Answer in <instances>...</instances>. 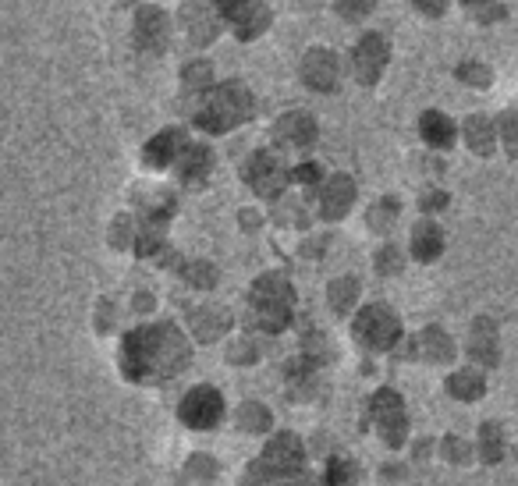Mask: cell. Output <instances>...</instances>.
<instances>
[{
    "instance_id": "1",
    "label": "cell",
    "mask_w": 518,
    "mask_h": 486,
    "mask_svg": "<svg viewBox=\"0 0 518 486\" xmlns=\"http://www.w3.org/2000/svg\"><path fill=\"white\" fill-rule=\"evenodd\" d=\"M192 362L189 334L171 320L139 323L121 338L118 369L121 377L135 387H160L167 380L181 377Z\"/></svg>"
},
{
    "instance_id": "2",
    "label": "cell",
    "mask_w": 518,
    "mask_h": 486,
    "mask_svg": "<svg viewBox=\"0 0 518 486\" xmlns=\"http://www.w3.org/2000/svg\"><path fill=\"white\" fill-rule=\"evenodd\" d=\"M295 309H299L295 284L284 274H277V270L259 274L249 284V291H245V320H249V330L267 334V338H274V334L291 327Z\"/></svg>"
},
{
    "instance_id": "3",
    "label": "cell",
    "mask_w": 518,
    "mask_h": 486,
    "mask_svg": "<svg viewBox=\"0 0 518 486\" xmlns=\"http://www.w3.org/2000/svg\"><path fill=\"white\" fill-rule=\"evenodd\" d=\"M252 110H256V100L242 82H217V86L199 93L192 125L206 135H224L245 125L252 118Z\"/></svg>"
},
{
    "instance_id": "4",
    "label": "cell",
    "mask_w": 518,
    "mask_h": 486,
    "mask_svg": "<svg viewBox=\"0 0 518 486\" xmlns=\"http://www.w3.org/2000/svg\"><path fill=\"white\" fill-rule=\"evenodd\" d=\"M366 430H373V437L391 451L409 444V408H405V398L394 387H377L369 394Z\"/></svg>"
},
{
    "instance_id": "5",
    "label": "cell",
    "mask_w": 518,
    "mask_h": 486,
    "mask_svg": "<svg viewBox=\"0 0 518 486\" xmlns=\"http://www.w3.org/2000/svg\"><path fill=\"white\" fill-rule=\"evenodd\" d=\"M401 334H405L401 316L387 302H369L355 309L352 338L362 352H394L401 345Z\"/></svg>"
},
{
    "instance_id": "6",
    "label": "cell",
    "mask_w": 518,
    "mask_h": 486,
    "mask_svg": "<svg viewBox=\"0 0 518 486\" xmlns=\"http://www.w3.org/2000/svg\"><path fill=\"white\" fill-rule=\"evenodd\" d=\"M224 412H228V405H224V394H220L213 384L189 387V391L181 394V401H178L181 426H189V430H196V433L217 430V426L224 423Z\"/></svg>"
},
{
    "instance_id": "7",
    "label": "cell",
    "mask_w": 518,
    "mask_h": 486,
    "mask_svg": "<svg viewBox=\"0 0 518 486\" xmlns=\"http://www.w3.org/2000/svg\"><path fill=\"white\" fill-rule=\"evenodd\" d=\"M242 181L259 199H281L284 189L291 185V171L274 149H256L242 164Z\"/></svg>"
},
{
    "instance_id": "8",
    "label": "cell",
    "mask_w": 518,
    "mask_h": 486,
    "mask_svg": "<svg viewBox=\"0 0 518 486\" xmlns=\"http://www.w3.org/2000/svg\"><path fill=\"white\" fill-rule=\"evenodd\" d=\"M252 462L270 476H302V472H309V451L299 433H274Z\"/></svg>"
},
{
    "instance_id": "9",
    "label": "cell",
    "mask_w": 518,
    "mask_h": 486,
    "mask_svg": "<svg viewBox=\"0 0 518 486\" xmlns=\"http://www.w3.org/2000/svg\"><path fill=\"white\" fill-rule=\"evenodd\" d=\"M224 25L235 32L238 40H259L270 29V8L263 0H217Z\"/></svg>"
},
{
    "instance_id": "10",
    "label": "cell",
    "mask_w": 518,
    "mask_h": 486,
    "mask_svg": "<svg viewBox=\"0 0 518 486\" xmlns=\"http://www.w3.org/2000/svg\"><path fill=\"white\" fill-rule=\"evenodd\" d=\"M178 22L189 36L192 47H206L220 36V4L217 0H181V11H178Z\"/></svg>"
},
{
    "instance_id": "11",
    "label": "cell",
    "mask_w": 518,
    "mask_h": 486,
    "mask_svg": "<svg viewBox=\"0 0 518 486\" xmlns=\"http://www.w3.org/2000/svg\"><path fill=\"white\" fill-rule=\"evenodd\" d=\"M387 61H391V47H387V40L380 36V32H369V36H362L359 43H355L352 50V75L359 86H377L380 75H384Z\"/></svg>"
},
{
    "instance_id": "12",
    "label": "cell",
    "mask_w": 518,
    "mask_h": 486,
    "mask_svg": "<svg viewBox=\"0 0 518 486\" xmlns=\"http://www.w3.org/2000/svg\"><path fill=\"white\" fill-rule=\"evenodd\" d=\"M355 196H359V189H355L352 174H330L316 192V213L323 220H345L355 206Z\"/></svg>"
},
{
    "instance_id": "13",
    "label": "cell",
    "mask_w": 518,
    "mask_h": 486,
    "mask_svg": "<svg viewBox=\"0 0 518 486\" xmlns=\"http://www.w3.org/2000/svg\"><path fill=\"white\" fill-rule=\"evenodd\" d=\"M132 40L135 47L146 50V54H164L167 40H171V18L160 8H139L135 11Z\"/></svg>"
},
{
    "instance_id": "14",
    "label": "cell",
    "mask_w": 518,
    "mask_h": 486,
    "mask_svg": "<svg viewBox=\"0 0 518 486\" xmlns=\"http://www.w3.org/2000/svg\"><path fill=\"white\" fill-rule=\"evenodd\" d=\"M316 121L313 114H306V110H288L284 118L274 121V142L281 149H291V153H302V149H309L316 142Z\"/></svg>"
},
{
    "instance_id": "15",
    "label": "cell",
    "mask_w": 518,
    "mask_h": 486,
    "mask_svg": "<svg viewBox=\"0 0 518 486\" xmlns=\"http://www.w3.org/2000/svg\"><path fill=\"white\" fill-rule=\"evenodd\" d=\"M465 355L483 369H490V366L501 362V334H497L494 320H487V316L472 320L469 338H465Z\"/></svg>"
},
{
    "instance_id": "16",
    "label": "cell",
    "mask_w": 518,
    "mask_h": 486,
    "mask_svg": "<svg viewBox=\"0 0 518 486\" xmlns=\"http://www.w3.org/2000/svg\"><path fill=\"white\" fill-rule=\"evenodd\" d=\"M302 82H306L313 93H330V89L338 86V75H341V64L338 54L327 47H313L306 57H302Z\"/></svg>"
},
{
    "instance_id": "17",
    "label": "cell",
    "mask_w": 518,
    "mask_h": 486,
    "mask_svg": "<svg viewBox=\"0 0 518 486\" xmlns=\"http://www.w3.org/2000/svg\"><path fill=\"white\" fill-rule=\"evenodd\" d=\"M185 142H189V135L181 132V128H164V132H157L142 146V167H150V171H171V167L178 164Z\"/></svg>"
},
{
    "instance_id": "18",
    "label": "cell",
    "mask_w": 518,
    "mask_h": 486,
    "mask_svg": "<svg viewBox=\"0 0 518 486\" xmlns=\"http://www.w3.org/2000/svg\"><path fill=\"white\" fill-rule=\"evenodd\" d=\"M231 330V313L217 302H203V306L189 309V334L199 345H213Z\"/></svg>"
},
{
    "instance_id": "19",
    "label": "cell",
    "mask_w": 518,
    "mask_h": 486,
    "mask_svg": "<svg viewBox=\"0 0 518 486\" xmlns=\"http://www.w3.org/2000/svg\"><path fill=\"white\" fill-rule=\"evenodd\" d=\"M174 178L181 181V185H189V189H199V185H206V178L213 174V153L210 146H203V142H185V149H181L178 164L171 167Z\"/></svg>"
},
{
    "instance_id": "20",
    "label": "cell",
    "mask_w": 518,
    "mask_h": 486,
    "mask_svg": "<svg viewBox=\"0 0 518 486\" xmlns=\"http://www.w3.org/2000/svg\"><path fill=\"white\" fill-rule=\"evenodd\" d=\"M444 249H448V235H444V228H440L433 217L419 220L409 235L412 259H416V263H437V259L444 256Z\"/></svg>"
},
{
    "instance_id": "21",
    "label": "cell",
    "mask_w": 518,
    "mask_h": 486,
    "mask_svg": "<svg viewBox=\"0 0 518 486\" xmlns=\"http://www.w3.org/2000/svg\"><path fill=\"white\" fill-rule=\"evenodd\" d=\"M412 352H416V359L430 362V366H448V362L455 359V338H451L444 327L430 323V327H423L416 334V341H412Z\"/></svg>"
},
{
    "instance_id": "22",
    "label": "cell",
    "mask_w": 518,
    "mask_h": 486,
    "mask_svg": "<svg viewBox=\"0 0 518 486\" xmlns=\"http://www.w3.org/2000/svg\"><path fill=\"white\" fill-rule=\"evenodd\" d=\"M444 391H448V398L455 401H465V405H472V401H479L483 394H487V377H483V366H462L455 369L448 380H444Z\"/></svg>"
},
{
    "instance_id": "23",
    "label": "cell",
    "mask_w": 518,
    "mask_h": 486,
    "mask_svg": "<svg viewBox=\"0 0 518 486\" xmlns=\"http://www.w3.org/2000/svg\"><path fill=\"white\" fill-rule=\"evenodd\" d=\"M419 135L430 149H451L458 139V125L444 114V110H426L419 118Z\"/></svg>"
},
{
    "instance_id": "24",
    "label": "cell",
    "mask_w": 518,
    "mask_h": 486,
    "mask_svg": "<svg viewBox=\"0 0 518 486\" xmlns=\"http://www.w3.org/2000/svg\"><path fill=\"white\" fill-rule=\"evenodd\" d=\"M174 196L167 189H142L139 196V224H157L167 228V220L174 217Z\"/></svg>"
},
{
    "instance_id": "25",
    "label": "cell",
    "mask_w": 518,
    "mask_h": 486,
    "mask_svg": "<svg viewBox=\"0 0 518 486\" xmlns=\"http://www.w3.org/2000/svg\"><path fill=\"white\" fill-rule=\"evenodd\" d=\"M476 458L483 465H501L508 458V437H504L501 423H483L476 440Z\"/></svg>"
},
{
    "instance_id": "26",
    "label": "cell",
    "mask_w": 518,
    "mask_h": 486,
    "mask_svg": "<svg viewBox=\"0 0 518 486\" xmlns=\"http://www.w3.org/2000/svg\"><path fill=\"white\" fill-rule=\"evenodd\" d=\"M235 426L249 437H263V433L274 430V412L263 401H242L235 408Z\"/></svg>"
},
{
    "instance_id": "27",
    "label": "cell",
    "mask_w": 518,
    "mask_h": 486,
    "mask_svg": "<svg viewBox=\"0 0 518 486\" xmlns=\"http://www.w3.org/2000/svg\"><path fill=\"white\" fill-rule=\"evenodd\" d=\"M359 298H362V284L359 277H338V281H330L327 288V306L334 309L338 316H348L355 306H359Z\"/></svg>"
},
{
    "instance_id": "28",
    "label": "cell",
    "mask_w": 518,
    "mask_h": 486,
    "mask_svg": "<svg viewBox=\"0 0 518 486\" xmlns=\"http://www.w3.org/2000/svg\"><path fill=\"white\" fill-rule=\"evenodd\" d=\"M323 483L327 486H366V472L355 462L352 455H334L327 462V472H323Z\"/></svg>"
},
{
    "instance_id": "29",
    "label": "cell",
    "mask_w": 518,
    "mask_h": 486,
    "mask_svg": "<svg viewBox=\"0 0 518 486\" xmlns=\"http://www.w3.org/2000/svg\"><path fill=\"white\" fill-rule=\"evenodd\" d=\"M242 486H327V483L316 479L313 472H302V476H270V472H263L256 462H249L245 465Z\"/></svg>"
},
{
    "instance_id": "30",
    "label": "cell",
    "mask_w": 518,
    "mask_h": 486,
    "mask_svg": "<svg viewBox=\"0 0 518 486\" xmlns=\"http://www.w3.org/2000/svg\"><path fill=\"white\" fill-rule=\"evenodd\" d=\"M220 479V465L213 455H192L181 465V486H213Z\"/></svg>"
},
{
    "instance_id": "31",
    "label": "cell",
    "mask_w": 518,
    "mask_h": 486,
    "mask_svg": "<svg viewBox=\"0 0 518 486\" xmlns=\"http://www.w3.org/2000/svg\"><path fill=\"white\" fill-rule=\"evenodd\" d=\"M497 128H494V121H487V118H469L465 121V142H469V149L476 153V157H490L494 153V142H497Z\"/></svg>"
},
{
    "instance_id": "32",
    "label": "cell",
    "mask_w": 518,
    "mask_h": 486,
    "mask_svg": "<svg viewBox=\"0 0 518 486\" xmlns=\"http://www.w3.org/2000/svg\"><path fill=\"white\" fill-rule=\"evenodd\" d=\"M178 277L189 284V288H196V291L217 288V267H213L210 259H181V263H178Z\"/></svg>"
},
{
    "instance_id": "33",
    "label": "cell",
    "mask_w": 518,
    "mask_h": 486,
    "mask_svg": "<svg viewBox=\"0 0 518 486\" xmlns=\"http://www.w3.org/2000/svg\"><path fill=\"white\" fill-rule=\"evenodd\" d=\"M437 455L444 458L448 465H455V469H465V465L476 462V447H472L465 437H455V433H448V437L437 440Z\"/></svg>"
},
{
    "instance_id": "34",
    "label": "cell",
    "mask_w": 518,
    "mask_h": 486,
    "mask_svg": "<svg viewBox=\"0 0 518 486\" xmlns=\"http://www.w3.org/2000/svg\"><path fill=\"white\" fill-rule=\"evenodd\" d=\"M398 213H401V203L398 199H380L373 210L366 213V228L377 231V235H387V231L398 224Z\"/></svg>"
},
{
    "instance_id": "35",
    "label": "cell",
    "mask_w": 518,
    "mask_h": 486,
    "mask_svg": "<svg viewBox=\"0 0 518 486\" xmlns=\"http://www.w3.org/2000/svg\"><path fill=\"white\" fill-rule=\"evenodd\" d=\"M135 235H139V220L118 217L110 224V245H114V249H128V245L135 249Z\"/></svg>"
},
{
    "instance_id": "36",
    "label": "cell",
    "mask_w": 518,
    "mask_h": 486,
    "mask_svg": "<svg viewBox=\"0 0 518 486\" xmlns=\"http://www.w3.org/2000/svg\"><path fill=\"white\" fill-rule=\"evenodd\" d=\"M291 181L299 185V189H306V192H320V185L327 178H323V171H320V164H313V160H306V164H299L295 171H291Z\"/></svg>"
},
{
    "instance_id": "37",
    "label": "cell",
    "mask_w": 518,
    "mask_h": 486,
    "mask_svg": "<svg viewBox=\"0 0 518 486\" xmlns=\"http://www.w3.org/2000/svg\"><path fill=\"white\" fill-rule=\"evenodd\" d=\"M373 267H377L380 277H394L405 267V256L398 252V245H384V249L377 252V259H373Z\"/></svg>"
},
{
    "instance_id": "38",
    "label": "cell",
    "mask_w": 518,
    "mask_h": 486,
    "mask_svg": "<svg viewBox=\"0 0 518 486\" xmlns=\"http://www.w3.org/2000/svg\"><path fill=\"white\" fill-rule=\"evenodd\" d=\"M228 359L235 362V366H249V362L259 359V348H256V330H252L249 338H238L228 345Z\"/></svg>"
},
{
    "instance_id": "39",
    "label": "cell",
    "mask_w": 518,
    "mask_h": 486,
    "mask_svg": "<svg viewBox=\"0 0 518 486\" xmlns=\"http://www.w3.org/2000/svg\"><path fill=\"white\" fill-rule=\"evenodd\" d=\"M377 0H334V11H338L345 22H362L366 15H373Z\"/></svg>"
},
{
    "instance_id": "40",
    "label": "cell",
    "mask_w": 518,
    "mask_h": 486,
    "mask_svg": "<svg viewBox=\"0 0 518 486\" xmlns=\"http://www.w3.org/2000/svg\"><path fill=\"white\" fill-rule=\"evenodd\" d=\"M210 75H213V68L206 61H192L189 68L181 71L185 89H210Z\"/></svg>"
},
{
    "instance_id": "41",
    "label": "cell",
    "mask_w": 518,
    "mask_h": 486,
    "mask_svg": "<svg viewBox=\"0 0 518 486\" xmlns=\"http://www.w3.org/2000/svg\"><path fill=\"white\" fill-rule=\"evenodd\" d=\"M497 132H501L504 149H508L511 157H518V114H504L501 125H497Z\"/></svg>"
},
{
    "instance_id": "42",
    "label": "cell",
    "mask_w": 518,
    "mask_h": 486,
    "mask_svg": "<svg viewBox=\"0 0 518 486\" xmlns=\"http://www.w3.org/2000/svg\"><path fill=\"white\" fill-rule=\"evenodd\" d=\"M380 479H384V483H405V479H409V465L405 462H384L380 465Z\"/></svg>"
},
{
    "instance_id": "43",
    "label": "cell",
    "mask_w": 518,
    "mask_h": 486,
    "mask_svg": "<svg viewBox=\"0 0 518 486\" xmlns=\"http://www.w3.org/2000/svg\"><path fill=\"white\" fill-rule=\"evenodd\" d=\"M448 4L451 0H412V8H416L419 15H426V18H440L444 11H448Z\"/></svg>"
},
{
    "instance_id": "44",
    "label": "cell",
    "mask_w": 518,
    "mask_h": 486,
    "mask_svg": "<svg viewBox=\"0 0 518 486\" xmlns=\"http://www.w3.org/2000/svg\"><path fill=\"white\" fill-rule=\"evenodd\" d=\"M458 75H472L469 86H483V89L490 86V68H479V64H462Z\"/></svg>"
},
{
    "instance_id": "45",
    "label": "cell",
    "mask_w": 518,
    "mask_h": 486,
    "mask_svg": "<svg viewBox=\"0 0 518 486\" xmlns=\"http://www.w3.org/2000/svg\"><path fill=\"white\" fill-rule=\"evenodd\" d=\"M419 206H423V213L440 210V206H448V196H440V192H430V196L419 199Z\"/></svg>"
},
{
    "instance_id": "46",
    "label": "cell",
    "mask_w": 518,
    "mask_h": 486,
    "mask_svg": "<svg viewBox=\"0 0 518 486\" xmlns=\"http://www.w3.org/2000/svg\"><path fill=\"white\" fill-rule=\"evenodd\" d=\"M433 455H437V447H433L430 437H423V440L416 444V462H430Z\"/></svg>"
},
{
    "instance_id": "47",
    "label": "cell",
    "mask_w": 518,
    "mask_h": 486,
    "mask_svg": "<svg viewBox=\"0 0 518 486\" xmlns=\"http://www.w3.org/2000/svg\"><path fill=\"white\" fill-rule=\"evenodd\" d=\"M153 309V295L150 291H139V295H135V313H150Z\"/></svg>"
},
{
    "instance_id": "48",
    "label": "cell",
    "mask_w": 518,
    "mask_h": 486,
    "mask_svg": "<svg viewBox=\"0 0 518 486\" xmlns=\"http://www.w3.org/2000/svg\"><path fill=\"white\" fill-rule=\"evenodd\" d=\"M462 4H469V8H487L490 0H462Z\"/></svg>"
}]
</instances>
